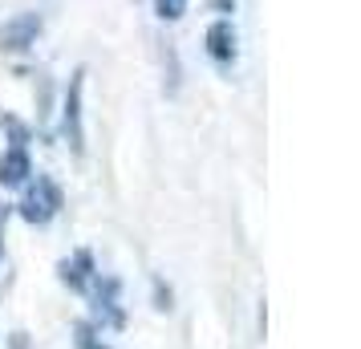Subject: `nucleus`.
Listing matches in <instances>:
<instances>
[{"label": "nucleus", "mask_w": 361, "mask_h": 349, "mask_svg": "<svg viewBox=\"0 0 361 349\" xmlns=\"http://www.w3.org/2000/svg\"><path fill=\"white\" fill-rule=\"evenodd\" d=\"M61 134H66L69 150L82 159L85 154V69L69 73L66 102H61Z\"/></svg>", "instance_id": "2"}, {"label": "nucleus", "mask_w": 361, "mask_h": 349, "mask_svg": "<svg viewBox=\"0 0 361 349\" xmlns=\"http://www.w3.org/2000/svg\"><path fill=\"white\" fill-rule=\"evenodd\" d=\"M0 130L8 134V147L29 150V142H33V134H29V126H25V122H20L17 114H0Z\"/></svg>", "instance_id": "7"}, {"label": "nucleus", "mask_w": 361, "mask_h": 349, "mask_svg": "<svg viewBox=\"0 0 361 349\" xmlns=\"http://www.w3.org/2000/svg\"><path fill=\"white\" fill-rule=\"evenodd\" d=\"M78 349H110V345L98 337L94 325H78Z\"/></svg>", "instance_id": "10"}, {"label": "nucleus", "mask_w": 361, "mask_h": 349, "mask_svg": "<svg viewBox=\"0 0 361 349\" xmlns=\"http://www.w3.org/2000/svg\"><path fill=\"white\" fill-rule=\"evenodd\" d=\"M29 179H33V159H29V150L8 147L0 154V187H4V191H20Z\"/></svg>", "instance_id": "6"}, {"label": "nucleus", "mask_w": 361, "mask_h": 349, "mask_svg": "<svg viewBox=\"0 0 361 349\" xmlns=\"http://www.w3.org/2000/svg\"><path fill=\"white\" fill-rule=\"evenodd\" d=\"M150 288H154V309H159V313H171V309H175V293H171L159 276L150 281Z\"/></svg>", "instance_id": "9"}, {"label": "nucleus", "mask_w": 361, "mask_h": 349, "mask_svg": "<svg viewBox=\"0 0 361 349\" xmlns=\"http://www.w3.org/2000/svg\"><path fill=\"white\" fill-rule=\"evenodd\" d=\"M37 37H41V17H37V13H20V17H13L0 29V49L25 53V49L37 45Z\"/></svg>", "instance_id": "5"}, {"label": "nucleus", "mask_w": 361, "mask_h": 349, "mask_svg": "<svg viewBox=\"0 0 361 349\" xmlns=\"http://www.w3.org/2000/svg\"><path fill=\"white\" fill-rule=\"evenodd\" d=\"M94 276H98V260H94V252L90 248H78L69 252L66 260L57 264V281L66 284L69 293H90V284H94Z\"/></svg>", "instance_id": "4"}, {"label": "nucleus", "mask_w": 361, "mask_h": 349, "mask_svg": "<svg viewBox=\"0 0 361 349\" xmlns=\"http://www.w3.org/2000/svg\"><path fill=\"white\" fill-rule=\"evenodd\" d=\"M66 207V195H61V187L53 183L49 175H37V183L29 179L25 183V195H20L17 203V216L25 219V224H33V228H45V224H53V216Z\"/></svg>", "instance_id": "1"}, {"label": "nucleus", "mask_w": 361, "mask_h": 349, "mask_svg": "<svg viewBox=\"0 0 361 349\" xmlns=\"http://www.w3.org/2000/svg\"><path fill=\"white\" fill-rule=\"evenodd\" d=\"M187 4L191 0H154V17L163 20V25H175V20L187 17Z\"/></svg>", "instance_id": "8"}, {"label": "nucleus", "mask_w": 361, "mask_h": 349, "mask_svg": "<svg viewBox=\"0 0 361 349\" xmlns=\"http://www.w3.org/2000/svg\"><path fill=\"white\" fill-rule=\"evenodd\" d=\"M203 45H207V57H212L219 69L235 66V57H240V33H235L231 17H215L212 25H207V33H203Z\"/></svg>", "instance_id": "3"}, {"label": "nucleus", "mask_w": 361, "mask_h": 349, "mask_svg": "<svg viewBox=\"0 0 361 349\" xmlns=\"http://www.w3.org/2000/svg\"><path fill=\"white\" fill-rule=\"evenodd\" d=\"M219 4V17H228V13H235V0H215Z\"/></svg>", "instance_id": "11"}]
</instances>
